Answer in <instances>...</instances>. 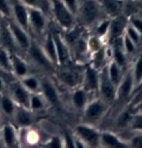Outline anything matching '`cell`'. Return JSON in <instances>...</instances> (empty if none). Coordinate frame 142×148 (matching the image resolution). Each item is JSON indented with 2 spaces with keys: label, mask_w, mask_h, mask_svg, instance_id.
I'll use <instances>...</instances> for the list:
<instances>
[{
  "label": "cell",
  "mask_w": 142,
  "mask_h": 148,
  "mask_svg": "<svg viewBox=\"0 0 142 148\" xmlns=\"http://www.w3.org/2000/svg\"><path fill=\"white\" fill-rule=\"evenodd\" d=\"M51 11L58 25L68 31L74 27L76 16L70 11L61 0H49Z\"/></svg>",
  "instance_id": "6da1fadb"
},
{
  "label": "cell",
  "mask_w": 142,
  "mask_h": 148,
  "mask_svg": "<svg viewBox=\"0 0 142 148\" xmlns=\"http://www.w3.org/2000/svg\"><path fill=\"white\" fill-rule=\"evenodd\" d=\"M100 7L95 0H84L79 4L76 16L84 25H91L100 18Z\"/></svg>",
  "instance_id": "7a4b0ae2"
},
{
  "label": "cell",
  "mask_w": 142,
  "mask_h": 148,
  "mask_svg": "<svg viewBox=\"0 0 142 148\" xmlns=\"http://www.w3.org/2000/svg\"><path fill=\"white\" fill-rule=\"evenodd\" d=\"M7 27L16 47L21 51H27L32 42V39L29 36V32L19 26L14 19H11L7 22Z\"/></svg>",
  "instance_id": "3957f363"
},
{
  "label": "cell",
  "mask_w": 142,
  "mask_h": 148,
  "mask_svg": "<svg viewBox=\"0 0 142 148\" xmlns=\"http://www.w3.org/2000/svg\"><path fill=\"white\" fill-rule=\"evenodd\" d=\"M29 29L38 35L44 34L46 30L47 18L46 14L40 8L28 7Z\"/></svg>",
  "instance_id": "277c9868"
},
{
  "label": "cell",
  "mask_w": 142,
  "mask_h": 148,
  "mask_svg": "<svg viewBox=\"0 0 142 148\" xmlns=\"http://www.w3.org/2000/svg\"><path fill=\"white\" fill-rule=\"evenodd\" d=\"M8 86H9V95L16 104L19 107L29 108L31 93L22 86L20 82L18 79H16L10 82Z\"/></svg>",
  "instance_id": "5b68a950"
},
{
  "label": "cell",
  "mask_w": 142,
  "mask_h": 148,
  "mask_svg": "<svg viewBox=\"0 0 142 148\" xmlns=\"http://www.w3.org/2000/svg\"><path fill=\"white\" fill-rule=\"evenodd\" d=\"M76 136L84 142L86 146L97 147L100 145L101 134L89 125L79 124L76 127Z\"/></svg>",
  "instance_id": "8992f818"
},
{
  "label": "cell",
  "mask_w": 142,
  "mask_h": 148,
  "mask_svg": "<svg viewBox=\"0 0 142 148\" xmlns=\"http://www.w3.org/2000/svg\"><path fill=\"white\" fill-rule=\"evenodd\" d=\"M11 7H12V18L14 21L24 30L29 32L28 7L25 6L20 0H11Z\"/></svg>",
  "instance_id": "52a82bcc"
},
{
  "label": "cell",
  "mask_w": 142,
  "mask_h": 148,
  "mask_svg": "<svg viewBox=\"0 0 142 148\" xmlns=\"http://www.w3.org/2000/svg\"><path fill=\"white\" fill-rule=\"evenodd\" d=\"M99 91L104 101H113L116 98V87L108 77L106 67L99 74Z\"/></svg>",
  "instance_id": "ba28073f"
},
{
  "label": "cell",
  "mask_w": 142,
  "mask_h": 148,
  "mask_svg": "<svg viewBox=\"0 0 142 148\" xmlns=\"http://www.w3.org/2000/svg\"><path fill=\"white\" fill-rule=\"evenodd\" d=\"M0 138H1L5 147L14 148L18 147L20 145L18 136V128H16L15 125L11 124V123L1 126Z\"/></svg>",
  "instance_id": "9c48e42d"
},
{
  "label": "cell",
  "mask_w": 142,
  "mask_h": 148,
  "mask_svg": "<svg viewBox=\"0 0 142 148\" xmlns=\"http://www.w3.org/2000/svg\"><path fill=\"white\" fill-rule=\"evenodd\" d=\"M52 36L56 47L57 66H66L71 60V49L60 33H53Z\"/></svg>",
  "instance_id": "30bf717a"
},
{
  "label": "cell",
  "mask_w": 142,
  "mask_h": 148,
  "mask_svg": "<svg viewBox=\"0 0 142 148\" xmlns=\"http://www.w3.org/2000/svg\"><path fill=\"white\" fill-rule=\"evenodd\" d=\"M56 77L62 84L67 87L76 88L82 82L83 76L77 70L62 69L56 74Z\"/></svg>",
  "instance_id": "8fae6325"
},
{
  "label": "cell",
  "mask_w": 142,
  "mask_h": 148,
  "mask_svg": "<svg viewBox=\"0 0 142 148\" xmlns=\"http://www.w3.org/2000/svg\"><path fill=\"white\" fill-rule=\"evenodd\" d=\"M27 52H28L29 56L31 57V59L34 61L37 65L42 67V68L46 69V70H51L54 67L51 61L46 57V54H44V51L42 49L41 45H39L37 42L32 40L29 49H27Z\"/></svg>",
  "instance_id": "7c38bea8"
},
{
  "label": "cell",
  "mask_w": 142,
  "mask_h": 148,
  "mask_svg": "<svg viewBox=\"0 0 142 148\" xmlns=\"http://www.w3.org/2000/svg\"><path fill=\"white\" fill-rule=\"evenodd\" d=\"M40 93L46 100L48 105L58 106L60 104V98L57 89L53 84V82L51 80H49L48 79H41Z\"/></svg>",
  "instance_id": "4fadbf2b"
},
{
  "label": "cell",
  "mask_w": 142,
  "mask_h": 148,
  "mask_svg": "<svg viewBox=\"0 0 142 148\" xmlns=\"http://www.w3.org/2000/svg\"><path fill=\"white\" fill-rule=\"evenodd\" d=\"M105 110L104 103L101 100H95L84 108V119L89 123H94L101 119Z\"/></svg>",
  "instance_id": "5bb4252c"
},
{
  "label": "cell",
  "mask_w": 142,
  "mask_h": 148,
  "mask_svg": "<svg viewBox=\"0 0 142 148\" xmlns=\"http://www.w3.org/2000/svg\"><path fill=\"white\" fill-rule=\"evenodd\" d=\"M33 114L34 112L30 108L18 106L12 118L15 121V126L18 129L31 127V125L33 124V120H34Z\"/></svg>",
  "instance_id": "9a60e30c"
},
{
  "label": "cell",
  "mask_w": 142,
  "mask_h": 148,
  "mask_svg": "<svg viewBox=\"0 0 142 148\" xmlns=\"http://www.w3.org/2000/svg\"><path fill=\"white\" fill-rule=\"evenodd\" d=\"M11 69L16 79H21L29 74V67L26 61L16 52H11Z\"/></svg>",
  "instance_id": "2e32d148"
},
{
  "label": "cell",
  "mask_w": 142,
  "mask_h": 148,
  "mask_svg": "<svg viewBox=\"0 0 142 148\" xmlns=\"http://www.w3.org/2000/svg\"><path fill=\"white\" fill-rule=\"evenodd\" d=\"M83 89L86 91L99 90V73L93 66H88L82 79Z\"/></svg>",
  "instance_id": "e0dca14e"
},
{
  "label": "cell",
  "mask_w": 142,
  "mask_h": 148,
  "mask_svg": "<svg viewBox=\"0 0 142 148\" xmlns=\"http://www.w3.org/2000/svg\"><path fill=\"white\" fill-rule=\"evenodd\" d=\"M133 84V77H132V73L129 72L124 77H122L120 83L117 86L116 88V97L119 100L122 99H126L127 97H129V95L132 93Z\"/></svg>",
  "instance_id": "ac0fdd59"
},
{
  "label": "cell",
  "mask_w": 142,
  "mask_h": 148,
  "mask_svg": "<svg viewBox=\"0 0 142 148\" xmlns=\"http://www.w3.org/2000/svg\"><path fill=\"white\" fill-rule=\"evenodd\" d=\"M42 49L44 51L46 57L51 61L52 64L57 66V55H56V47H55V43L53 40L52 33H47L44 36L43 43L41 45Z\"/></svg>",
  "instance_id": "d6986e66"
},
{
  "label": "cell",
  "mask_w": 142,
  "mask_h": 148,
  "mask_svg": "<svg viewBox=\"0 0 142 148\" xmlns=\"http://www.w3.org/2000/svg\"><path fill=\"white\" fill-rule=\"evenodd\" d=\"M126 28H127V21L124 18H122L121 16L113 18V21H110L109 29H108L109 38L111 40L115 41L117 38L122 37V34L124 33Z\"/></svg>",
  "instance_id": "ffe728a7"
},
{
  "label": "cell",
  "mask_w": 142,
  "mask_h": 148,
  "mask_svg": "<svg viewBox=\"0 0 142 148\" xmlns=\"http://www.w3.org/2000/svg\"><path fill=\"white\" fill-rule=\"evenodd\" d=\"M16 107L18 105L16 104L9 94H0V111L5 116L13 118Z\"/></svg>",
  "instance_id": "44dd1931"
},
{
  "label": "cell",
  "mask_w": 142,
  "mask_h": 148,
  "mask_svg": "<svg viewBox=\"0 0 142 148\" xmlns=\"http://www.w3.org/2000/svg\"><path fill=\"white\" fill-rule=\"evenodd\" d=\"M100 145H102L104 147H110V148H125L128 147L126 142L122 141L112 133H102L100 138Z\"/></svg>",
  "instance_id": "7402d4cb"
},
{
  "label": "cell",
  "mask_w": 142,
  "mask_h": 148,
  "mask_svg": "<svg viewBox=\"0 0 142 148\" xmlns=\"http://www.w3.org/2000/svg\"><path fill=\"white\" fill-rule=\"evenodd\" d=\"M102 7L108 16L115 18L121 15L122 3L120 0H102Z\"/></svg>",
  "instance_id": "603a6c76"
},
{
  "label": "cell",
  "mask_w": 142,
  "mask_h": 148,
  "mask_svg": "<svg viewBox=\"0 0 142 148\" xmlns=\"http://www.w3.org/2000/svg\"><path fill=\"white\" fill-rule=\"evenodd\" d=\"M26 90H28L30 93H37L40 92L41 88V79H39L37 77L33 75H26L23 77L18 79Z\"/></svg>",
  "instance_id": "cb8c5ba5"
},
{
  "label": "cell",
  "mask_w": 142,
  "mask_h": 148,
  "mask_svg": "<svg viewBox=\"0 0 142 148\" xmlns=\"http://www.w3.org/2000/svg\"><path fill=\"white\" fill-rule=\"evenodd\" d=\"M72 103L76 110H84L87 103V91L83 88L76 87L72 95Z\"/></svg>",
  "instance_id": "d4e9b609"
},
{
  "label": "cell",
  "mask_w": 142,
  "mask_h": 148,
  "mask_svg": "<svg viewBox=\"0 0 142 148\" xmlns=\"http://www.w3.org/2000/svg\"><path fill=\"white\" fill-rule=\"evenodd\" d=\"M48 105L46 100L40 92L37 93H31L29 102V108L33 112H38V111H43L46 110V106Z\"/></svg>",
  "instance_id": "484cf974"
},
{
  "label": "cell",
  "mask_w": 142,
  "mask_h": 148,
  "mask_svg": "<svg viewBox=\"0 0 142 148\" xmlns=\"http://www.w3.org/2000/svg\"><path fill=\"white\" fill-rule=\"evenodd\" d=\"M121 67L118 65L116 62H110L109 66L107 67V73H108V77L111 80V82L115 85V87L117 88V86L119 85L121 79H122V73H121Z\"/></svg>",
  "instance_id": "4316f807"
},
{
  "label": "cell",
  "mask_w": 142,
  "mask_h": 148,
  "mask_svg": "<svg viewBox=\"0 0 142 148\" xmlns=\"http://www.w3.org/2000/svg\"><path fill=\"white\" fill-rule=\"evenodd\" d=\"M10 54L11 51H8L3 46H0V68L5 70L6 72L12 73Z\"/></svg>",
  "instance_id": "83f0119b"
},
{
  "label": "cell",
  "mask_w": 142,
  "mask_h": 148,
  "mask_svg": "<svg viewBox=\"0 0 142 148\" xmlns=\"http://www.w3.org/2000/svg\"><path fill=\"white\" fill-rule=\"evenodd\" d=\"M120 38H117L115 41H113L115 43V46H114V51H113V55H114V59L120 67H123L125 66L126 64V57H125V54H124V51H122V47L119 44V41H120Z\"/></svg>",
  "instance_id": "f1b7e54d"
},
{
  "label": "cell",
  "mask_w": 142,
  "mask_h": 148,
  "mask_svg": "<svg viewBox=\"0 0 142 148\" xmlns=\"http://www.w3.org/2000/svg\"><path fill=\"white\" fill-rule=\"evenodd\" d=\"M20 1L27 7L40 8L46 12V9L48 8L51 10V2L49 0H20Z\"/></svg>",
  "instance_id": "f546056e"
},
{
  "label": "cell",
  "mask_w": 142,
  "mask_h": 148,
  "mask_svg": "<svg viewBox=\"0 0 142 148\" xmlns=\"http://www.w3.org/2000/svg\"><path fill=\"white\" fill-rule=\"evenodd\" d=\"M132 77L133 82L136 83V85H138L139 83L142 82V53L139 55L135 62L134 69H133L132 72Z\"/></svg>",
  "instance_id": "4dcf8cb0"
},
{
  "label": "cell",
  "mask_w": 142,
  "mask_h": 148,
  "mask_svg": "<svg viewBox=\"0 0 142 148\" xmlns=\"http://www.w3.org/2000/svg\"><path fill=\"white\" fill-rule=\"evenodd\" d=\"M0 16L6 18H12L11 0H0Z\"/></svg>",
  "instance_id": "1f68e13d"
},
{
  "label": "cell",
  "mask_w": 142,
  "mask_h": 148,
  "mask_svg": "<svg viewBox=\"0 0 142 148\" xmlns=\"http://www.w3.org/2000/svg\"><path fill=\"white\" fill-rule=\"evenodd\" d=\"M44 147H49V148H61V147H64L63 138H60L59 136H51V138H49L46 142H44Z\"/></svg>",
  "instance_id": "d6a6232c"
},
{
  "label": "cell",
  "mask_w": 142,
  "mask_h": 148,
  "mask_svg": "<svg viewBox=\"0 0 142 148\" xmlns=\"http://www.w3.org/2000/svg\"><path fill=\"white\" fill-rule=\"evenodd\" d=\"M132 114L130 113V111H123L120 115H119V118H118V124L119 126H122V127H126L128 126L129 124H130V121H132Z\"/></svg>",
  "instance_id": "836d02e7"
},
{
  "label": "cell",
  "mask_w": 142,
  "mask_h": 148,
  "mask_svg": "<svg viewBox=\"0 0 142 148\" xmlns=\"http://www.w3.org/2000/svg\"><path fill=\"white\" fill-rule=\"evenodd\" d=\"M126 31H127L126 34L129 36V38L130 40H132L135 45H137L139 43V40H140V35H139L137 30L135 28H133L132 25H127Z\"/></svg>",
  "instance_id": "e575fe53"
},
{
  "label": "cell",
  "mask_w": 142,
  "mask_h": 148,
  "mask_svg": "<svg viewBox=\"0 0 142 148\" xmlns=\"http://www.w3.org/2000/svg\"><path fill=\"white\" fill-rule=\"evenodd\" d=\"M123 45H124V49H126V51L128 53H133L135 51V44L130 40L129 38V36L127 34H124L123 38Z\"/></svg>",
  "instance_id": "d590c367"
},
{
  "label": "cell",
  "mask_w": 142,
  "mask_h": 148,
  "mask_svg": "<svg viewBox=\"0 0 142 148\" xmlns=\"http://www.w3.org/2000/svg\"><path fill=\"white\" fill-rule=\"evenodd\" d=\"M64 4L66 5V7L76 16V12L79 9V0H61Z\"/></svg>",
  "instance_id": "8d00e7d4"
},
{
  "label": "cell",
  "mask_w": 142,
  "mask_h": 148,
  "mask_svg": "<svg viewBox=\"0 0 142 148\" xmlns=\"http://www.w3.org/2000/svg\"><path fill=\"white\" fill-rule=\"evenodd\" d=\"M109 24H110V21H102L98 25V27H97V35L99 37H102V36L106 34L108 32V29H109Z\"/></svg>",
  "instance_id": "74e56055"
},
{
  "label": "cell",
  "mask_w": 142,
  "mask_h": 148,
  "mask_svg": "<svg viewBox=\"0 0 142 148\" xmlns=\"http://www.w3.org/2000/svg\"><path fill=\"white\" fill-rule=\"evenodd\" d=\"M130 125H132V128L133 130L139 131V132L142 133V114L140 113L138 115L132 117V121H130Z\"/></svg>",
  "instance_id": "f35d334b"
},
{
  "label": "cell",
  "mask_w": 142,
  "mask_h": 148,
  "mask_svg": "<svg viewBox=\"0 0 142 148\" xmlns=\"http://www.w3.org/2000/svg\"><path fill=\"white\" fill-rule=\"evenodd\" d=\"M63 143L64 147L68 148H74V138L71 136L69 134H65L63 136Z\"/></svg>",
  "instance_id": "ab89813d"
},
{
  "label": "cell",
  "mask_w": 142,
  "mask_h": 148,
  "mask_svg": "<svg viewBox=\"0 0 142 148\" xmlns=\"http://www.w3.org/2000/svg\"><path fill=\"white\" fill-rule=\"evenodd\" d=\"M130 25L138 31L139 34H142V19L138 18H132L130 19Z\"/></svg>",
  "instance_id": "60d3db41"
},
{
  "label": "cell",
  "mask_w": 142,
  "mask_h": 148,
  "mask_svg": "<svg viewBox=\"0 0 142 148\" xmlns=\"http://www.w3.org/2000/svg\"><path fill=\"white\" fill-rule=\"evenodd\" d=\"M130 144L133 147H142V135L133 136L132 141H130Z\"/></svg>",
  "instance_id": "b9f144b4"
},
{
  "label": "cell",
  "mask_w": 142,
  "mask_h": 148,
  "mask_svg": "<svg viewBox=\"0 0 142 148\" xmlns=\"http://www.w3.org/2000/svg\"><path fill=\"white\" fill-rule=\"evenodd\" d=\"M6 87H7V82L5 80V79L3 77L0 76V94L4 93Z\"/></svg>",
  "instance_id": "7bdbcfd3"
},
{
  "label": "cell",
  "mask_w": 142,
  "mask_h": 148,
  "mask_svg": "<svg viewBox=\"0 0 142 148\" xmlns=\"http://www.w3.org/2000/svg\"><path fill=\"white\" fill-rule=\"evenodd\" d=\"M139 90H142V82L139 83L138 85H136V90H135L134 92H137V91H139Z\"/></svg>",
  "instance_id": "ee69618b"
},
{
  "label": "cell",
  "mask_w": 142,
  "mask_h": 148,
  "mask_svg": "<svg viewBox=\"0 0 142 148\" xmlns=\"http://www.w3.org/2000/svg\"><path fill=\"white\" fill-rule=\"evenodd\" d=\"M0 130H1V124H0Z\"/></svg>",
  "instance_id": "f6af8a7d"
},
{
  "label": "cell",
  "mask_w": 142,
  "mask_h": 148,
  "mask_svg": "<svg viewBox=\"0 0 142 148\" xmlns=\"http://www.w3.org/2000/svg\"><path fill=\"white\" fill-rule=\"evenodd\" d=\"M141 114H142V110H141Z\"/></svg>",
  "instance_id": "bcb514c9"
}]
</instances>
